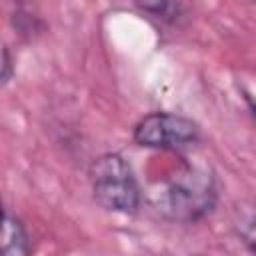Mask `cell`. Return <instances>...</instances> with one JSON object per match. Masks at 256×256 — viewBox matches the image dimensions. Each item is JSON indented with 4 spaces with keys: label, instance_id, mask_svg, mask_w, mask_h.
Masks as SVG:
<instances>
[{
    "label": "cell",
    "instance_id": "8",
    "mask_svg": "<svg viewBox=\"0 0 256 256\" xmlns=\"http://www.w3.org/2000/svg\"><path fill=\"white\" fill-rule=\"evenodd\" d=\"M244 98H246V102H248V106L252 108V112H254V116H256V102L252 100V96H250V94H244Z\"/></svg>",
    "mask_w": 256,
    "mask_h": 256
},
{
    "label": "cell",
    "instance_id": "10",
    "mask_svg": "<svg viewBox=\"0 0 256 256\" xmlns=\"http://www.w3.org/2000/svg\"><path fill=\"white\" fill-rule=\"evenodd\" d=\"M18 2H24V0H18Z\"/></svg>",
    "mask_w": 256,
    "mask_h": 256
},
{
    "label": "cell",
    "instance_id": "6",
    "mask_svg": "<svg viewBox=\"0 0 256 256\" xmlns=\"http://www.w3.org/2000/svg\"><path fill=\"white\" fill-rule=\"evenodd\" d=\"M132 2L142 12L154 16L162 22H168V24H176L184 16L182 4L178 0H132Z\"/></svg>",
    "mask_w": 256,
    "mask_h": 256
},
{
    "label": "cell",
    "instance_id": "3",
    "mask_svg": "<svg viewBox=\"0 0 256 256\" xmlns=\"http://www.w3.org/2000/svg\"><path fill=\"white\" fill-rule=\"evenodd\" d=\"M132 138L142 148L180 150L198 142L200 128L192 118L172 112H150L140 118L132 130Z\"/></svg>",
    "mask_w": 256,
    "mask_h": 256
},
{
    "label": "cell",
    "instance_id": "4",
    "mask_svg": "<svg viewBox=\"0 0 256 256\" xmlns=\"http://www.w3.org/2000/svg\"><path fill=\"white\" fill-rule=\"evenodd\" d=\"M0 250L4 256H28L32 246H30V234L22 220L8 210L4 212L2 218V244Z\"/></svg>",
    "mask_w": 256,
    "mask_h": 256
},
{
    "label": "cell",
    "instance_id": "5",
    "mask_svg": "<svg viewBox=\"0 0 256 256\" xmlns=\"http://www.w3.org/2000/svg\"><path fill=\"white\" fill-rule=\"evenodd\" d=\"M232 228L242 244L256 252V202L242 200L236 202L232 208Z\"/></svg>",
    "mask_w": 256,
    "mask_h": 256
},
{
    "label": "cell",
    "instance_id": "2",
    "mask_svg": "<svg viewBox=\"0 0 256 256\" xmlns=\"http://www.w3.org/2000/svg\"><path fill=\"white\" fill-rule=\"evenodd\" d=\"M92 198L108 212L134 214L140 208L142 192L130 164L116 152L98 156L88 168Z\"/></svg>",
    "mask_w": 256,
    "mask_h": 256
},
{
    "label": "cell",
    "instance_id": "7",
    "mask_svg": "<svg viewBox=\"0 0 256 256\" xmlns=\"http://www.w3.org/2000/svg\"><path fill=\"white\" fill-rule=\"evenodd\" d=\"M12 76H14V60H12V56H10V50H8V46H4L2 48V86H6L10 80H12Z\"/></svg>",
    "mask_w": 256,
    "mask_h": 256
},
{
    "label": "cell",
    "instance_id": "9",
    "mask_svg": "<svg viewBox=\"0 0 256 256\" xmlns=\"http://www.w3.org/2000/svg\"><path fill=\"white\" fill-rule=\"evenodd\" d=\"M250 2H254V4H256V0H250Z\"/></svg>",
    "mask_w": 256,
    "mask_h": 256
},
{
    "label": "cell",
    "instance_id": "1",
    "mask_svg": "<svg viewBox=\"0 0 256 256\" xmlns=\"http://www.w3.org/2000/svg\"><path fill=\"white\" fill-rule=\"evenodd\" d=\"M148 200L166 220L194 224L214 212L218 182L208 164L182 162L150 188Z\"/></svg>",
    "mask_w": 256,
    "mask_h": 256
}]
</instances>
